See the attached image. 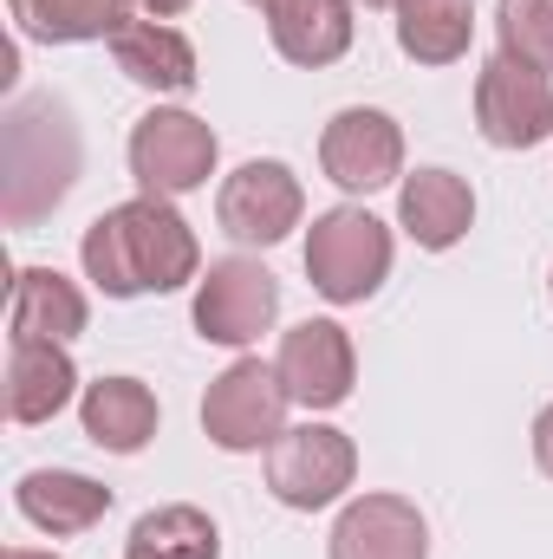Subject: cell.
<instances>
[{"label": "cell", "mask_w": 553, "mask_h": 559, "mask_svg": "<svg viewBox=\"0 0 553 559\" xmlns=\"http://www.w3.org/2000/svg\"><path fill=\"white\" fill-rule=\"evenodd\" d=\"M85 280L105 299H138V293H176L189 280H202V248L189 235V222L176 215L169 195H138L105 209L85 241H79Z\"/></svg>", "instance_id": "6da1fadb"}, {"label": "cell", "mask_w": 553, "mask_h": 559, "mask_svg": "<svg viewBox=\"0 0 553 559\" xmlns=\"http://www.w3.org/2000/svg\"><path fill=\"white\" fill-rule=\"evenodd\" d=\"M79 182V124L59 98H20L0 124V222H46Z\"/></svg>", "instance_id": "7a4b0ae2"}, {"label": "cell", "mask_w": 553, "mask_h": 559, "mask_svg": "<svg viewBox=\"0 0 553 559\" xmlns=\"http://www.w3.org/2000/svg\"><path fill=\"white\" fill-rule=\"evenodd\" d=\"M391 274V228L372 209H326L306 228V280L332 306H365Z\"/></svg>", "instance_id": "3957f363"}, {"label": "cell", "mask_w": 553, "mask_h": 559, "mask_svg": "<svg viewBox=\"0 0 553 559\" xmlns=\"http://www.w3.org/2000/svg\"><path fill=\"white\" fill-rule=\"evenodd\" d=\"M358 481V449L345 429L332 423H299V429H280L274 449H268V495L293 514H319L332 508L345 488Z\"/></svg>", "instance_id": "277c9868"}, {"label": "cell", "mask_w": 553, "mask_h": 559, "mask_svg": "<svg viewBox=\"0 0 553 559\" xmlns=\"http://www.w3.org/2000/svg\"><path fill=\"white\" fill-rule=\"evenodd\" d=\"M286 384H280L274 365L261 358H235L209 397H202V436L228 455H255V449H274V436L286 429Z\"/></svg>", "instance_id": "5b68a950"}, {"label": "cell", "mask_w": 553, "mask_h": 559, "mask_svg": "<svg viewBox=\"0 0 553 559\" xmlns=\"http://www.w3.org/2000/svg\"><path fill=\"white\" fill-rule=\"evenodd\" d=\"M215 131L196 111H143L131 131V176L143 195H189L215 176Z\"/></svg>", "instance_id": "8992f818"}, {"label": "cell", "mask_w": 553, "mask_h": 559, "mask_svg": "<svg viewBox=\"0 0 553 559\" xmlns=\"http://www.w3.org/2000/svg\"><path fill=\"white\" fill-rule=\"evenodd\" d=\"M274 319H280V280L261 261L228 254V261H209V274L196 280V332L209 345H255Z\"/></svg>", "instance_id": "52a82bcc"}, {"label": "cell", "mask_w": 553, "mask_h": 559, "mask_svg": "<svg viewBox=\"0 0 553 559\" xmlns=\"http://www.w3.org/2000/svg\"><path fill=\"white\" fill-rule=\"evenodd\" d=\"M475 131L495 150H534L553 138V85L548 72L495 52L475 72Z\"/></svg>", "instance_id": "ba28073f"}, {"label": "cell", "mask_w": 553, "mask_h": 559, "mask_svg": "<svg viewBox=\"0 0 553 559\" xmlns=\"http://www.w3.org/2000/svg\"><path fill=\"white\" fill-rule=\"evenodd\" d=\"M299 215H306V195H299L293 169L274 163V156L242 163V169L222 182V195H215L222 235H235V241H248V248H274V241H286V235L299 228Z\"/></svg>", "instance_id": "9c48e42d"}, {"label": "cell", "mask_w": 553, "mask_h": 559, "mask_svg": "<svg viewBox=\"0 0 553 559\" xmlns=\"http://www.w3.org/2000/svg\"><path fill=\"white\" fill-rule=\"evenodd\" d=\"M319 169L345 189V195H372L385 182L404 176V131L391 111H372V105H345L326 138H319Z\"/></svg>", "instance_id": "30bf717a"}, {"label": "cell", "mask_w": 553, "mask_h": 559, "mask_svg": "<svg viewBox=\"0 0 553 559\" xmlns=\"http://www.w3.org/2000/svg\"><path fill=\"white\" fill-rule=\"evenodd\" d=\"M280 384L293 404L306 411H339L352 397V378H358V352L345 338L339 319H306L280 338V358H274Z\"/></svg>", "instance_id": "8fae6325"}, {"label": "cell", "mask_w": 553, "mask_h": 559, "mask_svg": "<svg viewBox=\"0 0 553 559\" xmlns=\"http://www.w3.org/2000/svg\"><path fill=\"white\" fill-rule=\"evenodd\" d=\"M332 559H430V527L404 495H358L332 521Z\"/></svg>", "instance_id": "7c38bea8"}, {"label": "cell", "mask_w": 553, "mask_h": 559, "mask_svg": "<svg viewBox=\"0 0 553 559\" xmlns=\"http://www.w3.org/2000/svg\"><path fill=\"white\" fill-rule=\"evenodd\" d=\"M13 508L52 534V540H72V534H92L105 514H111V488L79 475V468H26L13 481Z\"/></svg>", "instance_id": "4fadbf2b"}, {"label": "cell", "mask_w": 553, "mask_h": 559, "mask_svg": "<svg viewBox=\"0 0 553 559\" xmlns=\"http://www.w3.org/2000/svg\"><path fill=\"white\" fill-rule=\"evenodd\" d=\"M105 46H111L118 72H125L131 85H143V92H156V98L196 92V46H189L176 26H163V20H150V13H131Z\"/></svg>", "instance_id": "5bb4252c"}, {"label": "cell", "mask_w": 553, "mask_h": 559, "mask_svg": "<svg viewBox=\"0 0 553 559\" xmlns=\"http://www.w3.org/2000/svg\"><path fill=\"white\" fill-rule=\"evenodd\" d=\"M398 222H404V235H411L416 248L443 254V248H456L469 235L475 189L456 169H416V176H404V189H398Z\"/></svg>", "instance_id": "9a60e30c"}, {"label": "cell", "mask_w": 553, "mask_h": 559, "mask_svg": "<svg viewBox=\"0 0 553 559\" xmlns=\"http://www.w3.org/2000/svg\"><path fill=\"white\" fill-rule=\"evenodd\" d=\"M268 39L286 66H332L352 46V0H268Z\"/></svg>", "instance_id": "2e32d148"}, {"label": "cell", "mask_w": 553, "mask_h": 559, "mask_svg": "<svg viewBox=\"0 0 553 559\" xmlns=\"http://www.w3.org/2000/svg\"><path fill=\"white\" fill-rule=\"evenodd\" d=\"M79 391V371L66 358V345H39V338H13L7 352V417L13 423H52Z\"/></svg>", "instance_id": "e0dca14e"}, {"label": "cell", "mask_w": 553, "mask_h": 559, "mask_svg": "<svg viewBox=\"0 0 553 559\" xmlns=\"http://www.w3.org/2000/svg\"><path fill=\"white\" fill-rule=\"evenodd\" d=\"M13 338H39V345H66L85 332V293L59 267H20L13 274V306H7Z\"/></svg>", "instance_id": "ac0fdd59"}, {"label": "cell", "mask_w": 553, "mask_h": 559, "mask_svg": "<svg viewBox=\"0 0 553 559\" xmlns=\"http://www.w3.org/2000/svg\"><path fill=\"white\" fill-rule=\"evenodd\" d=\"M79 423H85V436L98 449L138 455L143 442L156 436V397H150V384H138V378H98L79 397Z\"/></svg>", "instance_id": "d6986e66"}, {"label": "cell", "mask_w": 553, "mask_h": 559, "mask_svg": "<svg viewBox=\"0 0 553 559\" xmlns=\"http://www.w3.org/2000/svg\"><path fill=\"white\" fill-rule=\"evenodd\" d=\"M7 13L39 46H79V39H111L131 20V0H7Z\"/></svg>", "instance_id": "ffe728a7"}, {"label": "cell", "mask_w": 553, "mask_h": 559, "mask_svg": "<svg viewBox=\"0 0 553 559\" xmlns=\"http://www.w3.org/2000/svg\"><path fill=\"white\" fill-rule=\"evenodd\" d=\"M475 33V0H411L398 13V46L416 66H456Z\"/></svg>", "instance_id": "44dd1931"}, {"label": "cell", "mask_w": 553, "mask_h": 559, "mask_svg": "<svg viewBox=\"0 0 553 559\" xmlns=\"http://www.w3.org/2000/svg\"><path fill=\"white\" fill-rule=\"evenodd\" d=\"M125 559H222V534H215V521L202 508L169 501V508L138 514V527L125 540Z\"/></svg>", "instance_id": "7402d4cb"}, {"label": "cell", "mask_w": 553, "mask_h": 559, "mask_svg": "<svg viewBox=\"0 0 553 559\" xmlns=\"http://www.w3.org/2000/svg\"><path fill=\"white\" fill-rule=\"evenodd\" d=\"M495 33H502V52L553 72V0H502L495 7Z\"/></svg>", "instance_id": "603a6c76"}, {"label": "cell", "mask_w": 553, "mask_h": 559, "mask_svg": "<svg viewBox=\"0 0 553 559\" xmlns=\"http://www.w3.org/2000/svg\"><path fill=\"white\" fill-rule=\"evenodd\" d=\"M534 462H541V475H553V404L534 417Z\"/></svg>", "instance_id": "cb8c5ba5"}, {"label": "cell", "mask_w": 553, "mask_h": 559, "mask_svg": "<svg viewBox=\"0 0 553 559\" xmlns=\"http://www.w3.org/2000/svg\"><path fill=\"white\" fill-rule=\"evenodd\" d=\"M131 7H143V13H150V20H169V13H183V7H189V0H131Z\"/></svg>", "instance_id": "d4e9b609"}, {"label": "cell", "mask_w": 553, "mask_h": 559, "mask_svg": "<svg viewBox=\"0 0 553 559\" xmlns=\"http://www.w3.org/2000/svg\"><path fill=\"white\" fill-rule=\"evenodd\" d=\"M365 7H378V13H404L411 0H365Z\"/></svg>", "instance_id": "484cf974"}, {"label": "cell", "mask_w": 553, "mask_h": 559, "mask_svg": "<svg viewBox=\"0 0 553 559\" xmlns=\"http://www.w3.org/2000/svg\"><path fill=\"white\" fill-rule=\"evenodd\" d=\"M7 559H52V554H33V547H13Z\"/></svg>", "instance_id": "4316f807"}, {"label": "cell", "mask_w": 553, "mask_h": 559, "mask_svg": "<svg viewBox=\"0 0 553 559\" xmlns=\"http://www.w3.org/2000/svg\"><path fill=\"white\" fill-rule=\"evenodd\" d=\"M248 7H261V13H268V0H248Z\"/></svg>", "instance_id": "83f0119b"}, {"label": "cell", "mask_w": 553, "mask_h": 559, "mask_svg": "<svg viewBox=\"0 0 553 559\" xmlns=\"http://www.w3.org/2000/svg\"><path fill=\"white\" fill-rule=\"evenodd\" d=\"M548 293H553V274H548Z\"/></svg>", "instance_id": "f1b7e54d"}]
</instances>
